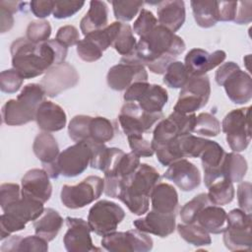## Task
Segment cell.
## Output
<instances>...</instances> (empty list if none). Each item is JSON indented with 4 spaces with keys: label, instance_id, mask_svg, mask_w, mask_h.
I'll return each instance as SVG.
<instances>
[{
    "label": "cell",
    "instance_id": "cell-30",
    "mask_svg": "<svg viewBox=\"0 0 252 252\" xmlns=\"http://www.w3.org/2000/svg\"><path fill=\"white\" fill-rule=\"evenodd\" d=\"M108 7L105 2L93 0L90 2V9L80 23L82 32L87 35L93 32L102 30L107 27Z\"/></svg>",
    "mask_w": 252,
    "mask_h": 252
},
{
    "label": "cell",
    "instance_id": "cell-42",
    "mask_svg": "<svg viewBox=\"0 0 252 252\" xmlns=\"http://www.w3.org/2000/svg\"><path fill=\"white\" fill-rule=\"evenodd\" d=\"M211 202L207 193H200L196 195L192 200L187 202L180 210V219L183 223H193L198 213Z\"/></svg>",
    "mask_w": 252,
    "mask_h": 252
},
{
    "label": "cell",
    "instance_id": "cell-44",
    "mask_svg": "<svg viewBox=\"0 0 252 252\" xmlns=\"http://www.w3.org/2000/svg\"><path fill=\"white\" fill-rule=\"evenodd\" d=\"M114 17L121 22H129L134 19L139 10L142 8L143 1H121L115 0L111 2Z\"/></svg>",
    "mask_w": 252,
    "mask_h": 252
},
{
    "label": "cell",
    "instance_id": "cell-49",
    "mask_svg": "<svg viewBox=\"0 0 252 252\" xmlns=\"http://www.w3.org/2000/svg\"><path fill=\"white\" fill-rule=\"evenodd\" d=\"M77 53L79 57L86 62H94L100 59L103 54V52L87 37L78 42Z\"/></svg>",
    "mask_w": 252,
    "mask_h": 252
},
{
    "label": "cell",
    "instance_id": "cell-34",
    "mask_svg": "<svg viewBox=\"0 0 252 252\" xmlns=\"http://www.w3.org/2000/svg\"><path fill=\"white\" fill-rule=\"evenodd\" d=\"M247 168L248 165L244 157L234 152L226 153L221 166L222 178H226L232 183L240 182L244 178Z\"/></svg>",
    "mask_w": 252,
    "mask_h": 252
},
{
    "label": "cell",
    "instance_id": "cell-47",
    "mask_svg": "<svg viewBox=\"0 0 252 252\" xmlns=\"http://www.w3.org/2000/svg\"><path fill=\"white\" fill-rule=\"evenodd\" d=\"M24 80L14 68L2 71L0 74V90L3 93L14 94L21 89Z\"/></svg>",
    "mask_w": 252,
    "mask_h": 252
},
{
    "label": "cell",
    "instance_id": "cell-39",
    "mask_svg": "<svg viewBox=\"0 0 252 252\" xmlns=\"http://www.w3.org/2000/svg\"><path fill=\"white\" fill-rule=\"evenodd\" d=\"M190 79V75L180 61H174L168 65L164 72L163 83L171 89H182Z\"/></svg>",
    "mask_w": 252,
    "mask_h": 252
},
{
    "label": "cell",
    "instance_id": "cell-33",
    "mask_svg": "<svg viewBox=\"0 0 252 252\" xmlns=\"http://www.w3.org/2000/svg\"><path fill=\"white\" fill-rule=\"evenodd\" d=\"M2 252L8 251H29V252H46L48 250V241L38 235H10L0 247Z\"/></svg>",
    "mask_w": 252,
    "mask_h": 252
},
{
    "label": "cell",
    "instance_id": "cell-13",
    "mask_svg": "<svg viewBox=\"0 0 252 252\" xmlns=\"http://www.w3.org/2000/svg\"><path fill=\"white\" fill-rule=\"evenodd\" d=\"M196 117L194 113L183 114L173 111L168 117L158 121L153 133L152 147L161 146L191 134L196 123Z\"/></svg>",
    "mask_w": 252,
    "mask_h": 252
},
{
    "label": "cell",
    "instance_id": "cell-32",
    "mask_svg": "<svg viewBox=\"0 0 252 252\" xmlns=\"http://www.w3.org/2000/svg\"><path fill=\"white\" fill-rule=\"evenodd\" d=\"M32 150L42 166L52 164L59 156V146L56 139L48 132H40L34 138Z\"/></svg>",
    "mask_w": 252,
    "mask_h": 252
},
{
    "label": "cell",
    "instance_id": "cell-36",
    "mask_svg": "<svg viewBox=\"0 0 252 252\" xmlns=\"http://www.w3.org/2000/svg\"><path fill=\"white\" fill-rule=\"evenodd\" d=\"M194 19L201 28H212L219 21L217 17V1H191Z\"/></svg>",
    "mask_w": 252,
    "mask_h": 252
},
{
    "label": "cell",
    "instance_id": "cell-9",
    "mask_svg": "<svg viewBox=\"0 0 252 252\" xmlns=\"http://www.w3.org/2000/svg\"><path fill=\"white\" fill-rule=\"evenodd\" d=\"M104 191V179L90 175L77 185H64L60 199L68 209H80L97 200Z\"/></svg>",
    "mask_w": 252,
    "mask_h": 252
},
{
    "label": "cell",
    "instance_id": "cell-41",
    "mask_svg": "<svg viewBox=\"0 0 252 252\" xmlns=\"http://www.w3.org/2000/svg\"><path fill=\"white\" fill-rule=\"evenodd\" d=\"M112 46L123 57H128L134 54L137 46V41L133 34V30L128 24L122 23L120 31Z\"/></svg>",
    "mask_w": 252,
    "mask_h": 252
},
{
    "label": "cell",
    "instance_id": "cell-38",
    "mask_svg": "<svg viewBox=\"0 0 252 252\" xmlns=\"http://www.w3.org/2000/svg\"><path fill=\"white\" fill-rule=\"evenodd\" d=\"M177 231L181 238L194 246L210 245L212 242L210 233L198 223H180L177 225Z\"/></svg>",
    "mask_w": 252,
    "mask_h": 252
},
{
    "label": "cell",
    "instance_id": "cell-18",
    "mask_svg": "<svg viewBox=\"0 0 252 252\" xmlns=\"http://www.w3.org/2000/svg\"><path fill=\"white\" fill-rule=\"evenodd\" d=\"M80 76L74 66L63 62L51 67L40 81L45 95L55 97L62 92L72 89L79 83Z\"/></svg>",
    "mask_w": 252,
    "mask_h": 252
},
{
    "label": "cell",
    "instance_id": "cell-3",
    "mask_svg": "<svg viewBox=\"0 0 252 252\" xmlns=\"http://www.w3.org/2000/svg\"><path fill=\"white\" fill-rule=\"evenodd\" d=\"M158 180L159 173L155 167L140 163L137 170L122 181L117 199L123 202L132 214L142 216L149 210L151 193Z\"/></svg>",
    "mask_w": 252,
    "mask_h": 252
},
{
    "label": "cell",
    "instance_id": "cell-46",
    "mask_svg": "<svg viewBox=\"0 0 252 252\" xmlns=\"http://www.w3.org/2000/svg\"><path fill=\"white\" fill-rule=\"evenodd\" d=\"M92 116L76 115L74 116L68 126L69 137L76 143L88 140V127Z\"/></svg>",
    "mask_w": 252,
    "mask_h": 252
},
{
    "label": "cell",
    "instance_id": "cell-1",
    "mask_svg": "<svg viewBox=\"0 0 252 252\" xmlns=\"http://www.w3.org/2000/svg\"><path fill=\"white\" fill-rule=\"evenodd\" d=\"M10 51L13 68L24 79H32L47 72L51 67L63 63L68 48L55 38L32 43L26 37H20L13 41Z\"/></svg>",
    "mask_w": 252,
    "mask_h": 252
},
{
    "label": "cell",
    "instance_id": "cell-20",
    "mask_svg": "<svg viewBox=\"0 0 252 252\" xmlns=\"http://www.w3.org/2000/svg\"><path fill=\"white\" fill-rule=\"evenodd\" d=\"M67 231L63 237L65 249L68 252H89L99 251L95 247L91 237V227L88 221L81 218H66Z\"/></svg>",
    "mask_w": 252,
    "mask_h": 252
},
{
    "label": "cell",
    "instance_id": "cell-10",
    "mask_svg": "<svg viewBox=\"0 0 252 252\" xmlns=\"http://www.w3.org/2000/svg\"><path fill=\"white\" fill-rule=\"evenodd\" d=\"M251 214L241 209L231 210L227 214L223 243L230 251L250 250L252 245Z\"/></svg>",
    "mask_w": 252,
    "mask_h": 252
},
{
    "label": "cell",
    "instance_id": "cell-22",
    "mask_svg": "<svg viewBox=\"0 0 252 252\" xmlns=\"http://www.w3.org/2000/svg\"><path fill=\"white\" fill-rule=\"evenodd\" d=\"M163 177L172 181L184 192L195 190L201 183V173L198 167L186 158L175 160L168 165Z\"/></svg>",
    "mask_w": 252,
    "mask_h": 252
},
{
    "label": "cell",
    "instance_id": "cell-40",
    "mask_svg": "<svg viewBox=\"0 0 252 252\" xmlns=\"http://www.w3.org/2000/svg\"><path fill=\"white\" fill-rule=\"evenodd\" d=\"M121 25H122V23H120V22H114L102 30L93 32L85 35V37H87L88 39L93 41L103 52L110 45L113 44V42L116 39V36L120 31Z\"/></svg>",
    "mask_w": 252,
    "mask_h": 252
},
{
    "label": "cell",
    "instance_id": "cell-4",
    "mask_svg": "<svg viewBox=\"0 0 252 252\" xmlns=\"http://www.w3.org/2000/svg\"><path fill=\"white\" fill-rule=\"evenodd\" d=\"M45 93L40 84H28L16 99H10L2 106V121L9 126H21L35 119L38 105Z\"/></svg>",
    "mask_w": 252,
    "mask_h": 252
},
{
    "label": "cell",
    "instance_id": "cell-12",
    "mask_svg": "<svg viewBox=\"0 0 252 252\" xmlns=\"http://www.w3.org/2000/svg\"><path fill=\"white\" fill-rule=\"evenodd\" d=\"M124 218L125 211L118 204L108 200H100L90 209L88 223L93 232L99 236H105L116 231L118 224Z\"/></svg>",
    "mask_w": 252,
    "mask_h": 252
},
{
    "label": "cell",
    "instance_id": "cell-56",
    "mask_svg": "<svg viewBox=\"0 0 252 252\" xmlns=\"http://www.w3.org/2000/svg\"><path fill=\"white\" fill-rule=\"evenodd\" d=\"M252 21V2L237 1V9L234 18V23L238 25L249 24Z\"/></svg>",
    "mask_w": 252,
    "mask_h": 252
},
{
    "label": "cell",
    "instance_id": "cell-26",
    "mask_svg": "<svg viewBox=\"0 0 252 252\" xmlns=\"http://www.w3.org/2000/svg\"><path fill=\"white\" fill-rule=\"evenodd\" d=\"M34 120L40 130L48 133L57 132L65 127L67 115L60 105L50 100H43L36 109Z\"/></svg>",
    "mask_w": 252,
    "mask_h": 252
},
{
    "label": "cell",
    "instance_id": "cell-45",
    "mask_svg": "<svg viewBox=\"0 0 252 252\" xmlns=\"http://www.w3.org/2000/svg\"><path fill=\"white\" fill-rule=\"evenodd\" d=\"M51 34V26L44 20L32 21L29 24L26 32V38L32 43L47 41Z\"/></svg>",
    "mask_w": 252,
    "mask_h": 252
},
{
    "label": "cell",
    "instance_id": "cell-25",
    "mask_svg": "<svg viewBox=\"0 0 252 252\" xmlns=\"http://www.w3.org/2000/svg\"><path fill=\"white\" fill-rule=\"evenodd\" d=\"M175 218L176 214L165 215L152 210L146 217L135 220L133 224L143 232L167 237L175 230Z\"/></svg>",
    "mask_w": 252,
    "mask_h": 252
},
{
    "label": "cell",
    "instance_id": "cell-31",
    "mask_svg": "<svg viewBox=\"0 0 252 252\" xmlns=\"http://www.w3.org/2000/svg\"><path fill=\"white\" fill-rule=\"evenodd\" d=\"M62 224V217L52 208H45L41 216L33 220L35 234L48 242L52 241L57 236Z\"/></svg>",
    "mask_w": 252,
    "mask_h": 252
},
{
    "label": "cell",
    "instance_id": "cell-5",
    "mask_svg": "<svg viewBox=\"0 0 252 252\" xmlns=\"http://www.w3.org/2000/svg\"><path fill=\"white\" fill-rule=\"evenodd\" d=\"M94 142L87 140L78 142L61 152L52 164L43 166L50 178H57L59 175L75 177L82 174L88 167L93 158Z\"/></svg>",
    "mask_w": 252,
    "mask_h": 252
},
{
    "label": "cell",
    "instance_id": "cell-50",
    "mask_svg": "<svg viewBox=\"0 0 252 252\" xmlns=\"http://www.w3.org/2000/svg\"><path fill=\"white\" fill-rule=\"evenodd\" d=\"M85 5L84 1H54L53 17L55 19L70 18Z\"/></svg>",
    "mask_w": 252,
    "mask_h": 252
},
{
    "label": "cell",
    "instance_id": "cell-6",
    "mask_svg": "<svg viewBox=\"0 0 252 252\" xmlns=\"http://www.w3.org/2000/svg\"><path fill=\"white\" fill-rule=\"evenodd\" d=\"M43 210V203L24 197L6 207L0 217V239L3 241L11 233L23 230L29 221L39 218Z\"/></svg>",
    "mask_w": 252,
    "mask_h": 252
},
{
    "label": "cell",
    "instance_id": "cell-37",
    "mask_svg": "<svg viewBox=\"0 0 252 252\" xmlns=\"http://www.w3.org/2000/svg\"><path fill=\"white\" fill-rule=\"evenodd\" d=\"M207 193L211 204L216 206H223L230 203L235 194L234 186L231 181L226 178H220L211 184Z\"/></svg>",
    "mask_w": 252,
    "mask_h": 252
},
{
    "label": "cell",
    "instance_id": "cell-35",
    "mask_svg": "<svg viewBox=\"0 0 252 252\" xmlns=\"http://www.w3.org/2000/svg\"><path fill=\"white\" fill-rule=\"evenodd\" d=\"M114 135L115 128L112 121L102 116L91 118L88 127V140L104 144L112 140Z\"/></svg>",
    "mask_w": 252,
    "mask_h": 252
},
{
    "label": "cell",
    "instance_id": "cell-55",
    "mask_svg": "<svg viewBox=\"0 0 252 252\" xmlns=\"http://www.w3.org/2000/svg\"><path fill=\"white\" fill-rule=\"evenodd\" d=\"M237 201L242 211L247 214H251V183L249 181H243L239 183L237 187Z\"/></svg>",
    "mask_w": 252,
    "mask_h": 252
},
{
    "label": "cell",
    "instance_id": "cell-24",
    "mask_svg": "<svg viewBox=\"0 0 252 252\" xmlns=\"http://www.w3.org/2000/svg\"><path fill=\"white\" fill-rule=\"evenodd\" d=\"M225 154L226 153L220 145L211 140L201 154L200 158L204 170V183L207 187L222 178L221 166Z\"/></svg>",
    "mask_w": 252,
    "mask_h": 252
},
{
    "label": "cell",
    "instance_id": "cell-43",
    "mask_svg": "<svg viewBox=\"0 0 252 252\" xmlns=\"http://www.w3.org/2000/svg\"><path fill=\"white\" fill-rule=\"evenodd\" d=\"M193 132L203 136L216 137L220 132V123L214 115L208 112H202L196 117Z\"/></svg>",
    "mask_w": 252,
    "mask_h": 252
},
{
    "label": "cell",
    "instance_id": "cell-27",
    "mask_svg": "<svg viewBox=\"0 0 252 252\" xmlns=\"http://www.w3.org/2000/svg\"><path fill=\"white\" fill-rule=\"evenodd\" d=\"M158 22L172 32H177L185 22V4L182 0H165L158 3Z\"/></svg>",
    "mask_w": 252,
    "mask_h": 252
},
{
    "label": "cell",
    "instance_id": "cell-58",
    "mask_svg": "<svg viewBox=\"0 0 252 252\" xmlns=\"http://www.w3.org/2000/svg\"><path fill=\"white\" fill-rule=\"evenodd\" d=\"M14 26V17L13 13L5 8L4 6L0 5V32L4 33L9 32Z\"/></svg>",
    "mask_w": 252,
    "mask_h": 252
},
{
    "label": "cell",
    "instance_id": "cell-52",
    "mask_svg": "<svg viewBox=\"0 0 252 252\" xmlns=\"http://www.w3.org/2000/svg\"><path fill=\"white\" fill-rule=\"evenodd\" d=\"M127 137L132 153H134L138 157L149 158L155 154L152 148V144L144 139L143 135H131Z\"/></svg>",
    "mask_w": 252,
    "mask_h": 252
},
{
    "label": "cell",
    "instance_id": "cell-51",
    "mask_svg": "<svg viewBox=\"0 0 252 252\" xmlns=\"http://www.w3.org/2000/svg\"><path fill=\"white\" fill-rule=\"evenodd\" d=\"M22 197L20 186L16 183H3L0 186V206L4 210L6 207L16 202Z\"/></svg>",
    "mask_w": 252,
    "mask_h": 252
},
{
    "label": "cell",
    "instance_id": "cell-14",
    "mask_svg": "<svg viewBox=\"0 0 252 252\" xmlns=\"http://www.w3.org/2000/svg\"><path fill=\"white\" fill-rule=\"evenodd\" d=\"M123 98L127 102L138 101L139 106L147 112H161L168 99L164 88L148 82H137L131 85L124 93Z\"/></svg>",
    "mask_w": 252,
    "mask_h": 252
},
{
    "label": "cell",
    "instance_id": "cell-8",
    "mask_svg": "<svg viewBox=\"0 0 252 252\" xmlns=\"http://www.w3.org/2000/svg\"><path fill=\"white\" fill-rule=\"evenodd\" d=\"M250 106L229 111L221 122V130L226 135V142L234 152H243L251 141Z\"/></svg>",
    "mask_w": 252,
    "mask_h": 252
},
{
    "label": "cell",
    "instance_id": "cell-21",
    "mask_svg": "<svg viewBox=\"0 0 252 252\" xmlns=\"http://www.w3.org/2000/svg\"><path fill=\"white\" fill-rule=\"evenodd\" d=\"M44 169L32 168L27 171L22 178V197L46 203L52 193V185Z\"/></svg>",
    "mask_w": 252,
    "mask_h": 252
},
{
    "label": "cell",
    "instance_id": "cell-19",
    "mask_svg": "<svg viewBox=\"0 0 252 252\" xmlns=\"http://www.w3.org/2000/svg\"><path fill=\"white\" fill-rule=\"evenodd\" d=\"M139 165L140 157L132 152L128 154L124 153L108 170L104 171L105 195L117 199L122 181L133 174Z\"/></svg>",
    "mask_w": 252,
    "mask_h": 252
},
{
    "label": "cell",
    "instance_id": "cell-28",
    "mask_svg": "<svg viewBox=\"0 0 252 252\" xmlns=\"http://www.w3.org/2000/svg\"><path fill=\"white\" fill-rule=\"evenodd\" d=\"M152 210L160 214H176L178 208V194L168 183H157L151 193Z\"/></svg>",
    "mask_w": 252,
    "mask_h": 252
},
{
    "label": "cell",
    "instance_id": "cell-29",
    "mask_svg": "<svg viewBox=\"0 0 252 252\" xmlns=\"http://www.w3.org/2000/svg\"><path fill=\"white\" fill-rule=\"evenodd\" d=\"M226 212L220 208L210 204L204 207L197 215L195 221L209 233H222L226 228Z\"/></svg>",
    "mask_w": 252,
    "mask_h": 252
},
{
    "label": "cell",
    "instance_id": "cell-53",
    "mask_svg": "<svg viewBox=\"0 0 252 252\" xmlns=\"http://www.w3.org/2000/svg\"><path fill=\"white\" fill-rule=\"evenodd\" d=\"M55 39L68 48L69 46L78 44L80 41V33L74 26H63L57 31Z\"/></svg>",
    "mask_w": 252,
    "mask_h": 252
},
{
    "label": "cell",
    "instance_id": "cell-48",
    "mask_svg": "<svg viewBox=\"0 0 252 252\" xmlns=\"http://www.w3.org/2000/svg\"><path fill=\"white\" fill-rule=\"evenodd\" d=\"M158 26V20L154 14L147 10L142 9L137 20L133 24V31L140 37L146 35Z\"/></svg>",
    "mask_w": 252,
    "mask_h": 252
},
{
    "label": "cell",
    "instance_id": "cell-57",
    "mask_svg": "<svg viewBox=\"0 0 252 252\" xmlns=\"http://www.w3.org/2000/svg\"><path fill=\"white\" fill-rule=\"evenodd\" d=\"M30 6H31V11L35 17L39 19H43L48 17L51 13H53L54 1H50V0L32 1L30 3Z\"/></svg>",
    "mask_w": 252,
    "mask_h": 252
},
{
    "label": "cell",
    "instance_id": "cell-7",
    "mask_svg": "<svg viewBox=\"0 0 252 252\" xmlns=\"http://www.w3.org/2000/svg\"><path fill=\"white\" fill-rule=\"evenodd\" d=\"M215 80L223 86L228 98L235 104H244L252 98L251 76L232 62L221 64L216 71Z\"/></svg>",
    "mask_w": 252,
    "mask_h": 252
},
{
    "label": "cell",
    "instance_id": "cell-17",
    "mask_svg": "<svg viewBox=\"0 0 252 252\" xmlns=\"http://www.w3.org/2000/svg\"><path fill=\"white\" fill-rule=\"evenodd\" d=\"M153 239L139 229L114 231L101 239V246L110 252H148L153 249Z\"/></svg>",
    "mask_w": 252,
    "mask_h": 252
},
{
    "label": "cell",
    "instance_id": "cell-54",
    "mask_svg": "<svg viewBox=\"0 0 252 252\" xmlns=\"http://www.w3.org/2000/svg\"><path fill=\"white\" fill-rule=\"evenodd\" d=\"M237 9V1H217L218 21L233 22Z\"/></svg>",
    "mask_w": 252,
    "mask_h": 252
},
{
    "label": "cell",
    "instance_id": "cell-11",
    "mask_svg": "<svg viewBox=\"0 0 252 252\" xmlns=\"http://www.w3.org/2000/svg\"><path fill=\"white\" fill-rule=\"evenodd\" d=\"M210 94L211 83L207 75L190 77L179 93L173 111L183 114L194 113L208 103Z\"/></svg>",
    "mask_w": 252,
    "mask_h": 252
},
{
    "label": "cell",
    "instance_id": "cell-2",
    "mask_svg": "<svg viewBox=\"0 0 252 252\" xmlns=\"http://www.w3.org/2000/svg\"><path fill=\"white\" fill-rule=\"evenodd\" d=\"M185 48V42L180 36L158 25L149 33L140 37L131 57L148 67L152 73L160 75Z\"/></svg>",
    "mask_w": 252,
    "mask_h": 252
},
{
    "label": "cell",
    "instance_id": "cell-23",
    "mask_svg": "<svg viewBox=\"0 0 252 252\" xmlns=\"http://www.w3.org/2000/svg\"><path fill=\"white\" fill-rule=\"evenodd\" d=\"M225 57L226 54L223 50H216L213 53H209L201 48H193L186 54L184 65L190 77L203 76L220 65Z\"/></svg>",
    "mask_w": 252,
    "mask_h": 252
},
{
    "label": "cell",
    "instance_id": "cell-16",
    "mask_svg": "<svg viewBox=\"0 0 252 252\" xmlns=\"http://www.w3.org/2000/svg\"><path fill=\"white\" fill-rule=\"evenodd\" d=\"M106 82L110 89L124 91L134 83L148 82V73L146 67L135 58L122 57L120 63L108 70Z\"/></svg>",
    "mask_w": 252,
    "mask_h": 252
},
{
    "label": "cell",
    "instance_id": "cell-15",
    "mask_svg": "<svg viewBox=\"0 0 252 252\" xmlns=\"http://www.w3.org/2000/svg\"><path fill=\"white\" fill-rule=\"evenodd\" d=\"M163 118L162 112L150 113L142 109L138 103L126 102L118 115L119 124L125 135H143Z\"/></svg>",
    "mask_w": 252,
    "mask_h": 252
}]
</instances>
